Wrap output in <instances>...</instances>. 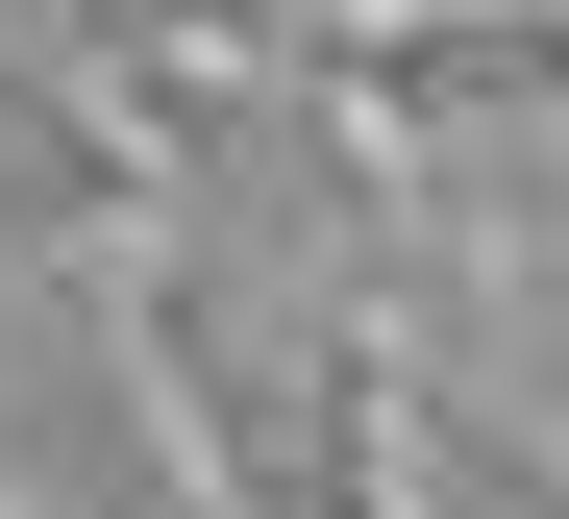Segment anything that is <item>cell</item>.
Wrapping results in <instances>:
<instances>
[{
    "label": "cell",
    "instance_id": "6da1fadb",
    "mask_svg": "<svg viewBox=\"0 0 569 519\" xmlns=\"http://www.w3.org/2000/svg\"><path fill=\"white\" fill-rule=\"evenodd\" d=\"M421 470H446V495H470V519H569V495H545V470H520V446H470V421H421Z\"/></svg>",
    "mask_w": 569,
    "mask_h": 519
}]
</instances>
